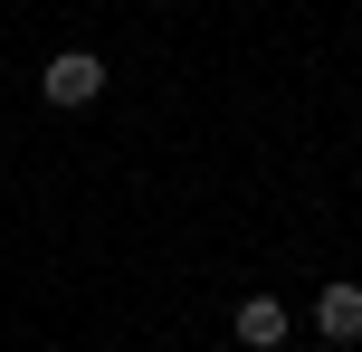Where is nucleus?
Returning a JSON list of instances; mask_svg holds the SVG:
<instances>
[{
  "label": "nucleus",
  "mask_w": 362,
  "mask_h": 352,
  "mask_svg": "<svg viewBox=\"0 0 362 352\" xmlns=\"http://www.w3.org/2000/svg\"><path fill=\"white\" fill-rule=\"evenodd\" d=\"M229 324H238V343H248V352H276V343H286V305H276V296H248Z\"/></svg>",
  "instance_id": "obj_3"
},
{
  "label": "nucleus",
  "mask_w": 362,
  "mask_h": 352,
  "mask_svg": "<svg viewBox=\"0 0 362 352\" xmlns=\"http://www.w3.org/2000/svg\"><path fill=\"white\" fill-rule=\"evenodd\" d=\"M38 95H48V105H95V95H105V67H95L86 48H67V57L38 67Z\"/></svg>",
  "instance_id": "obj_1"
},
{
  "label": "nucleus",
  "mask_w": 362,
  "mask_h": 352,
  "mask_svg": "<svg viewBox=\"0 0 362 352\" xmlns=\"http://www.w3.org/2000/svg\"><path fill=\"white\" fill-rule=\"evenodd\" d=\"M315 334H325V343H362V286L353 277L315 296Z\"/></svg>",
  "instance_id": "obj_2"
}]
</instances>
